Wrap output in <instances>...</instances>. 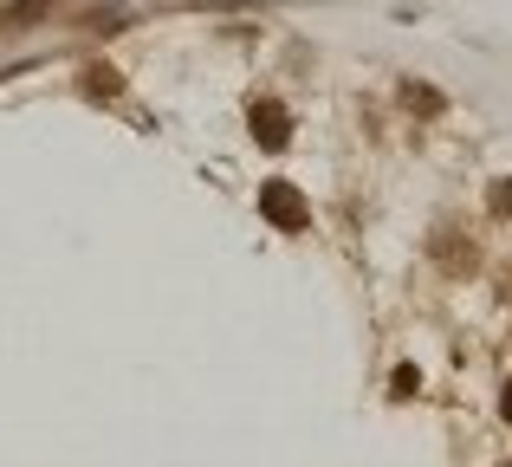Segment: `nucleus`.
Listing matches in <instances>:
<instances>
[{
    "label": "nucleus",
    "mask_w": 512,
    "mask_h": 467,
    "mask_svg": "<svg viewBox=\"0 0 512 467\" xmlns=\"http://www.w3.org/2000/svg\"><path fill=\"white\" fill-rule=\"evenodd\" d=\"M493 208H500V215H512V182H506V189H493Z\"/></svg>",
    "instance_id": "nucleus-3"
},
{
    "label": "nucleus",
    "mask_w": 512,
    "mask_h": 467,
    "mask_svg": "<svg viewBox=\"0 0 512 467\" xmlns=\"http://www.w3.org/2000/svg\"><path fill=\"white\" fill-rule=\"evenodd\" d=\"M506 422H512V390H506Z\"/></svg>",
    "instance_id": "nucleus-4"
},
{
    "label": "nucleus",
    "mask_w": 512,
    "mask_h": 467,
    "mask_svg": "<svg viewBox=\"0 0 512 467\" xmlns=\"http://www.w3.org/2000/svg\"><path fill=\"white\" fill-rule=\"evenodd\" d=\"M260 208L279 221V228H305V202H299V189H292V182H266V189H260Z\"/></svg>",
    "instance_id": "nucleus-1"
},
{
    "label": "nucleus",
    "mask_w": 512,
    "mask_h": 467,
    "mask_svg": "<svg viewBox=\"0 0 512 467\" xmlns=\"http://www.w3.org/2000/svg\"><path fill=\"white\" fill-rule=\"evenodd\" d=\"M253 137L260 143H286V111H279V104H253Z\"/></svg>",
    "instance_id": "nucleus-2"
}]
</instances>
